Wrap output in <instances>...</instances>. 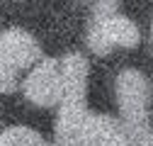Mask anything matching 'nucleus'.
Instances as JSON below:
<instances>
[{"instance_id": "f257e3e1", "label": "nucleus", "mask_w": 153, "mask_h": 146, "mask_svg": "<svg viewBox=\"0 0 153 146\" xmlns=\"http://www.w3.org/2000/svg\"><path fill=\"white\" fill-rule=\"evenodd\" d=\"M148 98H151L148 78L136 68H124L117 78V102L122 112L119 122L126 129L134 146L151 129L148 127Z\"/></svg>"}, {"instance_id": "f03ea898", "label": "nucleus", "mask_w": 153, "mask_h": 146, "mask_svg": "<svg viewBox=\"0 0 153 146\" xmlns=\"http://www.w3.org/2000/svg\"><path fill=\"white\" fill-rule=\"evenodd\" d=\"M85 42L90 46L92 54L105 56L114 46H124V49H134L141 42V32L126 15H92L90 27H88V36Z\"/></svg>"}, {"instance_id": "7ed1b4c3", "label": "nucleus", "mask_w": 153, "mask_h": 146, "mask_svg": "<svg viewBox=\"0 0 153 146\" xmlns=\"http://www.w3.org/2000/svg\"><path fill=\"white\" fill-rule=\"evenodd\" d=\"M22 90H25V98L39 107L59 105L63 95L61 59H42L39 63H34V68L22 83Z\"/></svg>"}, {"instance_id": "20e7f679", "label": "nucleus", "mask_w": 153, "mask_h": 146, "mask_svg": "<svg viewBox=\"0 0 153 146\" xmlns=\"http://www.w3.org/2000/svg\"><path fill=\"white\" fill-rule=\"evenodd\" d=\"M71 146H134V144L117 117L85 112Z\"/></svg>"}, {"instance_id": "39448f33", "label": "nucleus", "mask_w": 153, "mask_h": 146, "mask_svg": "<svg viewBox=\"0 0 153 146\" xmlns=\"http://www.w3.org/2000/svg\"><path fill=\"white\" fill-rule=\"evenodd\" d=\"M0 56L17 73L34 66V63H39L44 59L39 42L27 29H20V27H10L0 34Z\"/></svg>"}, {"instance_id": "423d86ee", "label": "nucleus", "mask_w": 153, "mask_h": 146, "mask_svg": "<svg viewBox=\"0 0 153 146\" xmlns=\"http://www.w3.org/2000/svg\"><path fill=\"white\" fill-rule=\"evenodd\" d=\"M0 146H51V144L29 127H10V129L0 132Z\"/></svg>"}, {"instance_id": "0eeeda50", "label": "nucleus", "mask_w": 153, "mask_h": 146, "mask_svg": "<svg viewBox=\"0 0 153 146\" xmlns=\"http://www.w3.org/2000/svg\"><path fill=\"white\" fill-rule=\"evenodd\" d=\"M17 88V71L5 63V59L0 56V93H12Z\"/></svg>"}, {"instance_id": "6e6552de", "label": "nucleus", "mask_w": 153, "mask_h": 146, "mask_svg": "<svg viewBox=\"0 0 153 146\" xmlns=\"http://www.w3.org/2000/svg\"><path fill=\"white\" fill-rule=\"evenodd\" d=\"M117 5H119V0H97L95 3V12L92 15H114L117 12Z\"/></svg>"}, {"instance_id": "1a4fd4ad", "label": "nucleus", "mask_w": 153, "mask_h": 146, "mask_svg": "<svg viewBox=\"0 0 153 146\" xmlns=\"http://www.w3.org/2000/svg\"><path fill=\"white\" fill-rule=\"evenodd\" d=\"M136 146H153V129H148V132L136 141Z\"/></svg>"}, {"instance_id": "9d476101", "label": "nucleus", "mask_w": 153, "mask_h": 146, "mask_svg": "<svg viewBox=\"0 0 153 146\" xmlns=\"http://www.w3.org/2000/svg\"><path fill=\"white\" fill-rule=\"evenodd\" d=\"M151 39H153V27H151Z\"/></svg>"}]
</instances>
